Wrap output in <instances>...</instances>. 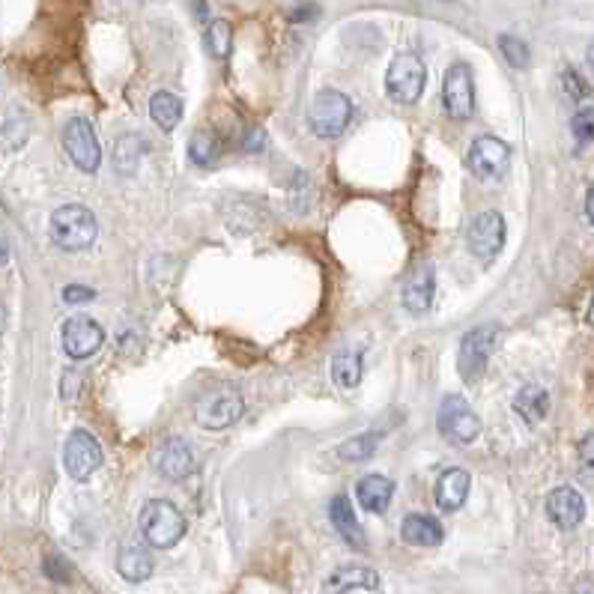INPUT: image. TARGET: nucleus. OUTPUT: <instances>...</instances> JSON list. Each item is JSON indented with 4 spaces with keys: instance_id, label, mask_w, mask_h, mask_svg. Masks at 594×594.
<instances>
[{
    "instance_id": "nucleus-1",
    "label": "nucleus",
    "mask_w": 594,
    "mask_h": 594,
    "mask_svg": "<svg viewBox=\"0 0 594 594\" xmlns=\"http://www.w3.org/2000/svg\"><path fill=\"white\" fill-rule=\"evenodd\" d=\"M99 233L96 215L81 203H66L51 212V239L63 251H84Z\"/></svg>"
},
{
    "instance_id": "nucleus-2",
    "label": "nucleus",
    "mask_w": 594,
    "mask_h": 594,
    "mask_svg": "<svg viewBox=\"0 0 594 594\" xmlns=\"http://www.w3.org/2000/svg\"><path fill=\"white\" fill-rule=\"evenodd\" d=\"M141 532L156 550H171L186 535V517L168 499H153L141 511Z\"/></svg>"
},
{
    "instance_id": "nucleus-3",
    "label": "nucleus",
    "mask_w": 594,
    "mask_h": 594,
    "mask_svg": "<svg viewBox=\"0 0 594 594\" xmlns=\"http://www.w3.org/2000/svg\"><path fill=\"white\" fill-rule=\"evenodd\" d=\"M242 412H245V400H242V392L233 386L212 389L195 400V421L206 430H224L236 424Z\"/></svg>"
},
{
    "instance_id": "nucleus-4",
    "label": "nucleus",
    "mask_w": 594,
    "mask_h": 594,
    "mask_svg": "<svg viewBox=\"0 0 594 594\" xmlns=\"http://www.w3.org/2000/svg\"><path fill=\"white\" fill-rule=\"evenodd\" d=\"M353 120V102L350 96H344L341 90H323L317 93L314 105H311V114H308V123L314 129L317 138H338L344 135V129L350 126Z\"/></svg>"
},
{
    "instance_id": "nucleus-5",
    "label": "nucleus",
    "mask_w": 594,
    "mask_h": 594,
    "mask_svg": "<svg viewBox=\"0 0 594 594\" xmlns=\"http://www.w3.org/2000/svg\"><path fill=\"white\" fill-rule=\"evenodd\" d=\"M439 433L451 442V445H472L481 433V418L478 412L457 395H448L439 403Z\"/></svg>"
},
{
    "instance_id": "nucleus-6",
    "label": "nucleus",
    "mask_w": 594,
    "mask_h": 594,
    "mask_svg": "<svg viewBox=\"0 0 594 594\" xmlns=\"http://www.w3.org/2000/svg\"><path fill=\"white\" fill-rule=\"evenodd\" d=\"M427 69L415 54H397L386 72V93L400 105H415L424 93Z\"/></svg>"
},
{
    "instance_id": "nucleus-7",
    "label": "nucleus",
    "mask_w": 594,
    "mask_h": 594,
    "mask_svg": "<svg viewBox=\"0 0 594 594\" xmlns=\"http://www.w3.org/2000/svg\"><path fill=\"white\" fill-rule=\"evenodd\" d=\"M499 332L493 326H478L469 335H463L460 341V353H457V371L466 383H478L487 371V362L493 356Z\"/></svg>"
},
{
    "instance_id": "nucleus-8",
    "label": "nucleus",
    "mask_w": 594,
    "mask_h": 594,
    "mask_svg": "<svg viewBox=\"0 0 594 594\" xmlns=\"http://www.w3.org/2000/svg\"><path fill=\"white\" fill-rule=\"evenodd\" d=\"M442 105L451 120H469L475 111V81L466 63H451L442 78Z\"/></svg>"
},
{
    "instance_id": "nucleus-9",
    "label": "nucleus",
    "mask_w": 594,
    "mask_h": 594,
    "mask_svg": "<svg viewBox=\"0 0 594 594\" xmlns=\"http://www.w3.org/2000/svg\"><path fill=\"white\" fill-rule=\"evenodd\" d=\"M63 147L72 159V165L84 174H93L99 165H102V147H99V138L93 132V126L84 120V117H75L66 123L63 129Z\"/></svg>"
},
{
    "instance_id": "nucleus-10",
    "label": "nucleus",
    "mask_w": 594,
    "mask_h": 594,
    "mask_svg": "<svg viewBox=\"0 0 594 594\" xmlns=\"http://www.w3.org/2000/svg\"><path fill=\"white\" fill-rule=\"evenodd\" d=\"M511 165V147L493 135H484V138H475L472 147H469V168L478 180L484 183H496L505 177Z\"/></svg>"
},
{
    "instance_id": "nucleus-11",
    "label": "nucleus",
    "mask_w": 594,
    "mask_h": 594,
    "mask_svg": "<svg viewBox=\"0 0 594 594\" xmlns=\"http://www.w3.org/2000/svg\"><path fill=\"white\" fill-rule=\"evenodd\" d=\"M63 466L69 478L87 481L99 466H102V445L93 433L87 430H72L66 445H63Z\"/></svg>"
},
{
    "instance_id": "nucleus-12",
    "label": "nucleus",
    "mask_w": 594,
    "mask_h": 594,
    "mask_svg": "<svg viewBox=\"0 0 594 594\" xmlns=\"http://www.w3.org/2000/svg\"><path fill=\"white\" fill-rule=\"evenodd\" d=\"M63 350L69 359L81 362V359H90L99 353L102 341H105V332L102 326L93 320V317H69L63 323Z\"/></svg>"
},
{
    "instance_id": "nucleus-13",
    "label": "nucleus",
    "mask_w": 594,
    "mask_h": 594,
    "mask_svg": "<svg viewBox=\"0 0 594 594\" xmlns=\"http://www.w3.org/2000/svg\"><path fill=\"white\" fill-rule=\"evenodd\" d=\"M502 245H505V221H502V215L499 212H481L469 224V251L481 263H490V260H496Z\"/></svg>"
},
{
    "instance_id": "nucleus-14",
    "label": "nucleus",
    "mask_w": 594,
    "mask_h": 594,
    "mask_svg": "<svg viewBox=\"0 0 594 594\" xmlns=\"http://www.w3.org/2000/svg\"><path fill=\"white\" fill-rule=\"evenodd\" d=\"M547 517L559 529H577L586 517V502L574 487H556L547 496Z\"/></svg>"
},
{
    "instance_id": "nucleus-15",
    "label": "nucleus",
    "mask_w": 594,
    "mask_h": 594,
    "mask_svg": "<svg viewBox=\"0 0 594 594\" xmlns=\"http://www.w3.org/2000/svg\"><path fill=\"white\" fill-rule=\"evenodd\" d=\"M156 469H159V475L168 478V481H183V478H189L192 469H195V454H192V448L186 445V439H168V442L159 448V454H156Z\"/></svg>"
},
{
    "instance_id": "nucleus-16",
    "label": "nucleus",
    "mask_w": 594,
    "mask_h": 594,
    "mask_svg": "<svg viewBox=\"0 0 594 594\" xmlns=\"http://www.w3.org/2000/svg\"><path fill=\"white\" fill-rule=\"evenodd\" d=\"M469 496V472L466 469H445L436 481V505L451 514L460 511Z\"/></svg>"
},
{
    "instance_id": "nucleus-17",
    "label": "nucleus",
    "mask_w": 594,
    "mask_h": 594,
    "mask_svg": "<svg viewBox=\"0 0 594 594\" xmlns=\"http://www.w3.org/2000/svg\"><path fill=\"white\" fill-rule=\"evenodd\" d=\"M329 517H332V526L338 529V535H341L353 550H365V547H368V544H365V532H362V526H359V520H356V511H353V505H350L347 496H335V499L329 502Z\"/></svg>"
},
{
    "instance_id": "nucleus-18",
    "label": "nucleus",
    "mask_w": 594,
    "mask_h": 594,
    "mask_svg": "<svg viewBox=\"0 0 594 594\" xmlns=\"http://www.w3.org/2000/svg\"><path fill=\"white\" fill-rule=\"evenodd\" d=\"M400 535L412 547H439L442 538H445L439 520H433L427 514H406L403 517V526H400Z\"/></svg>"
},
{
    "instance_id": "nucleus-19",
    "label": "nucleus",
    "mask_w": 594,
    "mask_h": 594,
    "mask_svg": "<svg viewBox=\"0 0 594 594\" xmlns=\"http://www.w3.org/2000/svg\"><path fill=\"white\" fill-rule=\"evenodd\" d=\"M380 586V577L371 571V568H362V565H350V568H338L329 574L326 580V594H347L353 589H377Z\"/></svg>"
},
{
    "instance_id": "nucleus-20",
    "label": "nucleus",
    "mask_w": 594,
    "mask_h": 594,
    "mask_svg": "<svg viewBox=\"0 0 594 594\" xmlns=\"http://www.w3.org/2000/svg\"><path fill=\"white\" fill-rule=\"evenodd\" d=\"M433 290H436V281H433V269L430 266H421L403 287V305L406 311L412 314H424L430 305H433Z\"/></svg>"
},
{
    "instance_id": "nucleus-21",
    "label": "nucleus",
    "mask_w": 594,
    "mask_h": 594,
    "mask_svg": "<svg viewBox=\"0 0 594 594\" xmlns=\"http://www.w3.org/2000/svg\"><path fill=\"white\" fill-rule=\"evenodd\" d=\"M392 493H395V484L386 475H365L356 487L362 508L371 514H383L392 505Z\"/></svg>"
},
{
    "instance_id": "nucleus-22",
    "label": "nucleus",
    "mask_w": 594,
    "mask_h": 594,
    "mask_svg": "<svg viewBox=\"0 0 594 594\" xmlns=\"http://www.w3.org/2000/svg\"><path fill=\"white\" fill-rule=\"evenodd\" d=\"M117 571L129 583H144L153 577V556L144 547H123L117 556Z\"/></svg>"
},
{
    "instance_id": "nucleus-23",
    "label": "nucleus",
    "mask_w": 594,
    "mask_h": 594,
    "mask_svg": "<svg viewBox=\"0 0 594 594\" xmlns=\"http://www.w3.org/2000/svg\"><path fill=\"white\" fill-rule=\"evenodd\" d=\"M150 117H153V123H156L159 129L174 132V129L180 126V120H183V102H180L174 93L162 90V93H156V96L150 99Z\"/></svg>"
},
{
    "instance_id": "nucleus-24",
    "label": "nucleus",
    "mask_w": 594,
    "mask_h": 594,
    "mask_svg": "<svg viewBox=\"0 0 594 594\" xmlns=\"http://www.w3.org/2000/svg\"><path fill=\"white\" fill-rule=\"evenodd\" d=\"M514 409H517L529 424H538V421H544L547 412H550V395H547L541 386H526V389H520L517 397H514Z\"/></svg>"
},
{
    "instance_id": "nucleus-25",
    "label": "nucleus",
    "mask_w": 594,
    "mask_h": 594,
    "mask_svg": "<svg viewBox=\"0 0 594 594\" xmlns=\"http://www.w3.org/2000/svg\"><path fill=\"white\" fill-rule=\"evenodd\" d=\"M332 377L341 389H356L362 383V350H341L332 359Z\"/></svg>"
},
{
    "instance_id": "nucleus-26",
    "label": "nucleus",
    "mask_w": 594,
    "mask_h": 594,
    "mask_svg": "<svg viewBox=\"0 0 594 594\" xmlns=\"http://www.w3.org/2000/svg\"><path fill=\"white\" fill-rule=\"evenodd\" d=\"M230 42H233V30L224 18H215L209 27H206V48L215 60H224L230 54Z\"/></svg>"
},
{
    "instance_id": "nucleus-27",
    "label": "nucleus",
    "mask_w": 594,
    "mask_h": 594,
    "mask_svg": "<svg viewBox=\"0 0 594 594\" xmlns=\"http://www.w3.org/2000/svg\"><path fill=\"white\" fill-rule=\"evenodd\" d=\"M377 442H380V433H359V436H350L344 445H341V457L356 463V460H368L374 451H377Z\"/></svg>"
},
{
    "instance_id": "nucleus-28",
    "label": "nucleus",
    "mask_w": 594,
    "mask_h": 594,
    "mask_svg": "<svg viewBox=\"0 0 594 594\" xmlns=\"http://www.w3.org/2000/svg\"><path fill=\"white\" fill-rule=\"evenodd\" d=\"M499 48H502V54H505V60L514 66V69H526L529 66V60H532V54H529V45L523 42V39H517V36H499Z\"/></svg>"
},
{
    "instance_id": "nucleus-29",
    "label": "nucleus",
    "mask_w": 594,
    "mask_h": 594,
    "mask_svg": "<svg viewBox=\"0 0 594 594\" xmlns=\"http://www.w3.org/2000/svg\"><path fill=\"white\" fill-rule=\"evenodd\" d=\"M189 156L198 162V165H209L215 156H218V141L212 132H195L192 135V144H189Z\"/></svg>"
},
{
    "instance_id": "nucleus-30",
    "label": "nucleus",
    "mask_w": 594,
    "mask_h": 594,
    "mask_svg": "<svg viewBox=\"0 0 594 594\" xmlns=\"http://www.w3.org/2000/svg\"><path fill=\"white\" fill-rule=\"evenodd\" d=\"M571 129H574V135H577V141H580V144H589V141H594V108H583V111H577V114H574Z\"/></svg>"
},
{
    "instance_id": "nucleus-31",
    "label": "nucleus",
    "mask_w": 594,
    "mask_h": 594,
    "mask_svg": "<svg viewBox=\"0 0 594 594\" xmlns=\"http://www.w3.org/2000/svg\"><path fill=\"white\" fill-rule=\"evenodd\" d=\"M562 84H565V90H568V96H571V99H586V96H589L586 81H583V78H580V72H574V69H565Z\"/></svg>"
},
{
    "instance_id": "nucleus-32",
    "label": "nucleus",
    "mask_w": 594,
    "mask_h": 594,
    "mask_svg": "<svg viewBox=\"0 0 594 594\" xmlns=\"http://www.w3.org/2000/svg\"><path fill=\"white\" fill-rule=\"evenodd\" d=\"M90 299H96V293H93L90 287H81V284L63 287V302H69V305H84V302H90Z\"/></svg>"
},
{
    "instance_id": "nucleus-33",
    "label": "nucleus",
    "mask_w": 594,
    "mask_h": 594,
    "mask_svg": "<svg viewBox=\"0 0 594 594\" xmlns=\"http://www.w3.org/2000/svg\"><path fill=\"white\" fill-rule=\"evenodd\" d=\"M45 574H48L51 580H69V577H72V568H69V562H66V559L51 556V559L45 562Z\"/></svg>"
},
{
    "instance_id": "nucleus-34",
    "label": "nucleus",
    "mask_w": 594,
    "mask_h": 594,
    "mask_svg": "<svg viewBox=\"0 0 594 594\" xmlns=\"http://www.w3.org/2000/svg\"><path fill=\"white\" fill-rule=\"evenodd\" d=\"M580 463L589 475H594V433L583 436V442H580Z\"/></svg>"
},
{
    "instance_id": "nucleus-35",
    "label": "nucleus",
    "mask_w": 594,
    "mask_h": 594,
    "mask_svg": "<svg viewBox=\"0 0 594 594\" xmlns=\"http://www.w3.org/2000/svg\"><path fill=\"white\" fill-rule=\"evenodd\" d=\"M571 594H594V583L592 580H580V583L571 589Z\"/></svg>"
},
{
    "instance_id": "nucleus-36",
    "label": "nucleus",
    "mask_w": 594,
    "mask_h": 594,
    "mask_svg": "<svg viewBox=\"0 0 594 594\" xmlns=\"http://www.w3.org/2000/svg\"><path fill=\"white\" fill-rule=\"evenodd\" d=\"M586 212H589V218L594 221V183L592 189H589V195H586Z\"/></svg>"
},
{
    "instance_id": "nucleus-37",
    "label": "nucleus",
    "mask_w": 594,
    "mask_h": 594,
    "mask_svg": "<svg viewBox=\"0 0 594 594\" xmlns=\"http://www.w3.org/2000/svg\"><path fill=\"white\" fill-rule=\"evenodd\" d=\"M6 260H9V245H6V239L0 236V266H3Z\"/></svg>"
},
{
    "instance_id": "nucleus-38",
    "label": "nucleus",
    "mask_w": 594,
    "mask_h": 594,
    "mask_svg": "<svg viewBox=\"0 0 594 594\" xmlns=\"http://www.w3.org/2000/svg\"><path fill=\"white\" fill-rule=\"evenodd\" d=\"M114 6H123V9H129V6H138L141 0H111Z\"/></svg>"
},
{
    "instance_id": "nucleus-39",
    "label": "nucleus",
    "mask_w": 594,
    "mask_h": 594,
    "mask_svg": "<svg viewBox=\"0 0 594 594\" xmlns=\"http://www.w3.org/2000/svg\"><path fill=\"white\" fill-rule=\"evenodd\" d=\"M589 66H592V69H594V42H592V45H589Z\"/></svg>"
},
{
    "instance_id": "nucleus-40",
    "label": "nucleus",
    "mask_w": 594,
    "mask_h": 594,
    "mask_svg": "<svg viewBox=\"0 0 594 594\" xmlns=\"http://www.w3.org/2000/svg\"><path fill=\"white\" fill-rule=\"evenodd\" d=\"M589 326H594V299L592 305H589Z\"/></svg>"
}]
</instances>
